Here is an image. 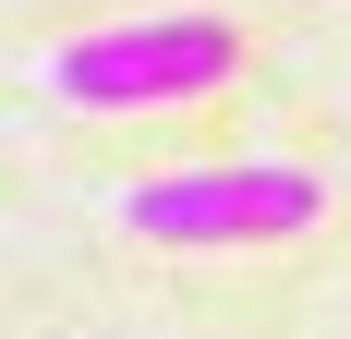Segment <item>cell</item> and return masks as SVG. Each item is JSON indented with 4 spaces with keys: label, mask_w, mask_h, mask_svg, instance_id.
Instances as JSON below:
<instances>
[{
    "label": "cell",
    "mask_w": 351,
    "mask_h": 339,
    "mask_svg": "<svg viewBox=\"0 0 351 339\" xmlns=\"http://www.w3.org/2000/svg\"><path fill=\"white\" fill-rule=\"evenodd\" d=\"M315 218H327V182L291 158H206L121 194V231L158 255H267V242H303Z\"/></svg>",
    "instance_id": "6da1fadb"
},
{
    "label": "cell",
    "mask_w": 351,
    "mask_h": 339,
    "mask_svg": "<svg viewBox=\"0 0 351 339\" xmlns=\"http://www.w3.org/2000/svg\"><path fill=\"white\" fill-rule=\"evenodd\" d=\"M230 61H243V36L218 12H134V25L49 49V97L61 109H182V97H218Z\"/></svg>",
    "instance_id": "7a4b0ae2"
}]
</instances>
